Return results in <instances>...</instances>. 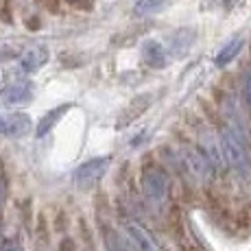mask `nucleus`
Here are the masks:
<instances>
[{
    "mask_svg": "<svg viewBox=\"0 0 251 251\" xmlns=\"http://www.w3.org/2000/svg\"><path fill=\"white\" fill-rule=\"evenodd\" d=\"M48 61V50L44 46H31L28 50H24V55L20 57V66L24 72H37Z\"/></svg>",
    "mask_w": 251,
    "mask_h": 251,
    "instance_id": "obj_8",
    "label": "nucleus"
},
{
    "mask_svg": "<svg viewBox=\"0 0 251 251\" xmlns=\"http://www.w3.org/2000/svg\"><path fill=\"white\" fill-rule=\"evenodd\" d=\"M142 59L149 68L162 70L168 64V50L157 40H147L142 44Z\"/></svg>",
    "mask_w": 251,
    "mask_h": 251,
    "instance_id": "obj_7",
    "label": "nucleus"
},
{
    "mask_svg": "<svg viewBox=\"0 0 251 251\" xmlns=\"http://www.w3.org/2000/svg\"><path fill=\"white\" fill-rule=\"evenodd\" d=\"M105 247H107V251H136L129 240L118 236L114 229H105Z\"/></svg>",
    "mask_w": 251,
    "mask_h": 251,
    "instance_id": "obj_14",
    "label": "nucleus"
},
{
    "mask_svg": "<svg viewBox=\"0 0 251 251\" xmlns=\"http://www.w3.org/2000/svg\"><path fill=\"white\" fill-rule=\"evenodd\" d=\"M243 94H245V100L251 107V66H247L243 72Z\"/></svg>",
    "mask_w": 251,
    "mask_h": 251,
    "instance_id": "obj_15",
    "label": "nucleus"
},
{
    "mask_svg": "<svg viewBox=\"0 0 251 251\" xmlns=\"http://www.w3.org/2000/svg\"><path fill=\"white\" fill-rule=\"evenodd\" d=\"M31 116L24 112H0V133L9 138H22L31 133Z\"/></svg>",
    "mask_w": 251,
    "mask_h": 251,
    "instance_id": "obj_4",
    "label": "nucleus"
},
{
    "mask_svg": "<svg viewBox=\"0 0 251 251\" xmlns=\"http://www.w3.org/2000/svg\"><path fill=\"white\" fill-rule=\"evenodd\" d=\"M221 151H223L225 162L234 168L236 173L245 175L249 171V160L247 151H245V138H243V127L236 120L225 125V129L221 131Z\"/></svg>",
    "mask_w": 251,
    "mask_h": 251,
    "instance_id": "obj_1",
    "label": "nucleus"
},
{
    "mask_svg": "<svg viewBox=\"0 0 251 251\" xmlns=\"http://www.w3.org/2000/svg\"><path fill=\"white\" fill-rule=\"evenodd\" d=\"M142 192H144V199H147L151 205L160 207V205L166 203V197H168L166 173L157 166H149L147 171L142 173Z\"/></svg>",
    "mask_w": 251,
    "mask_h": 251,
    "instance_id": "obj_2",
    "label": "nucleus"
},
{
    "mask_svg": "<svg viewBox=\"0 0 251 251\" xmlns=\"http://www.w3.org/2000/svg\"><path fill=\"white\" fill-rule=\"evenodd\" d=\"M0 251H22V247L18 243H13V240H9V243H4L2 247H0Z\"/></svg>",
    "mask_w": 251,
    "mask_h": 251,
    "instance_id": "obj_17",
    "label": "nucleus"
},
{
    "mask_svg": "<svg viewBox=\"0 0 251 251\" xmlns=\"http://www.w3.org/2000/svg\"><path fill=\"white\" fill-rule=\"evenodd\" d=\"M109 164H112V157L103 155V157H94V160L83 162L79 168L75 171V186L79 190H92V188L99 186V181L105 177Z\"/></svg>",
    "mask_w": 251,
    "mask_h": 251,
    "instance_id": "obj_3",
    "label": "nucleus"
},
{
    "mask_svg": "<svg viewBox=\"0 0 251 251\" xmlns=\"http://www.w3.org/2000/svg\"><path fill=\"white\" fill-rule=\"evenodd\" d=\"M164 7H166V0H136L133 13L136 16H153V13H160Z\"/></svg>",
    "mask_w": 251,
    "mask_h": 251,
    "instance_id": "obj_13",
    "label": "nucleus"
},
{
    "mask_svg": "<svg viewBox=\"0 0 251 251\" xmlns=\"http://www.w3.org/2000/svg\"><path fill=\"white\" fill-rule=\"evenodd\" d=\"M123 229H125V238L131 243V247L136 249V251H160V247H157V243H155V238H153V236L149 234V231L144 229L140 223L127 221Z\"/></svg>",
    "mask_w": 251,
    "mask_h": 251,
    "instance_id": "obj_5",
    "label": "nucleus"
},
{
    "mask_svg": "<svg viewBox=\"0 0 251 251\" xmlns=\"http://www.w3.org/2000/svg\"><path fill=\"white\" fill-rule=\"evenodd\" d=\"M243 44H245L243 37H234V40H229L227 44H225V46L219 50V55H216L214 64L219 66V68H223V66L231 64V61L236 59V55H238V52L243 50Z\"/></svg>",
    "mask_w": 251,
    "mask_h": 251,
    "instance_id": "obj_11",
    "label": "nucleus"
},
{
    "mask_svg": "<svg viewBox=\"0 0 251 251\" xmlns=\"http://www.w3.org/2000/svg\"><path fill=\"white\" fill-rule=\"evenodd\" d=\"M149 105H151L149 96H138L136 100H131V105H129V107H125V109H123V114H120V118H118V127L123 129V127H127L129 123H133L136 118H140V114L147 112Z\"/></svg>",
    "mask_w": 251,
    "mask_h": 251,
    "instance_id": "obj_10",
    "label": "nucleus"
},
{
    "mask_svg": "<svg viewBox=\"0 0 251 251\" xmlns=\"http://www.w3.org/2000/svg\"><path fill=\"white\" fill-rule=\"evenodd\" d=\"M192 42H195V31L190 28H179L171 35V46H168V55L173 57H183L190 50Z\"/></svg>",
    "mask_w": 251,
    "mask_h": 251,
    "instance_id": "obj_9",
    "label": "nucleus"
},
{
    "mask_svg": "<svg viewBox=\"0 0 251 251\" xmlns=\"http://www.w3.org/2000/svg\"><path fill=\"white\" fill-rule=\"evenodd\" d=\"M70 109V105H59V107H55V109H50V112H46L44 116H42V120H40V125H37V136H46L48 131H50L52 127H55L57 123L61 120V116H64L66 112Z\"/></svg>",
    "mask_w": 251,
    "mask_h": 251,
    "instance_id": "obj_12",
    "label": "nucleus"
},
{
    "mask_svg": "<svg viewBox=\"0 0 251 251\" xmlns=\"http://www.w3.org/2000/svg\"><path fill=\"white\" fill-rule=\"evenodd\" d=\"M4 192H7V177H4V171H2V166H0V203H2V199H4Z\"/></svg>",
    "mask_w": 251,
    "mask_h": 251,
    "instance_id": "obj_16",
    "label": "nucleus"
},
{
    "mask_svg": "<svg viewBox=\"0 0 251 251\" xmlns=\"http://www.w3.org/2000/svg\"><path fill=\"white\" fill-rule=\"evenodd\" d=\"M33 99V85L28 81H18V83L9 85L0 92V103L2 105H20V103H28Z\"/></svg>",
    "mask_w": 251,
    "mask_h": 251,
    "instance_id": "obj_6",
    "label": "nucleus"
}]
</instances>
